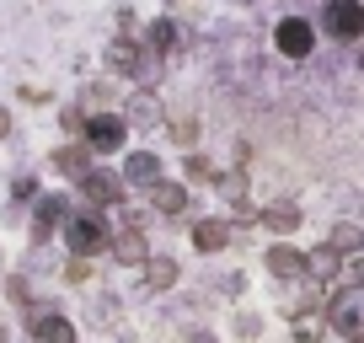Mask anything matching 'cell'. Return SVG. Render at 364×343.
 Returning <instances> with one entry per match:
<instances>
[{
    "label": "cell",
    "mask_w": 364,
    "mask_h": 343,
    "mask_svg": "<svg viewBox=\"0 0 364 343\" xmlns=\"http://www.w3.org/2000/svg\"><path fill=\"white\" fill-rule=\"evenodd\" d=\"M332 247H338V252H353V247H359V226H338V231H332Z\"/></svg>",
    "instance_id": "cell-14"
},
{
    "label": "cell",
    "mask_w": 364,
    "mask_h": 343,
    "mask_svg": "<svg viewBox=\"0 0 364 343\" xmlns=\"http://www.w3.org/2000/svg\"><path fill=\"white\" fill-rule=\"evenodd\" d=\"M279 48H284L289 59H306L311 48H316L311 43V27L306 22H279Z\"/></svg>",
    "instance_id": "cell-3"
},
{
    "label": "cell",
    "mask_w": 364,
    "mask_h": 343,
    "mask_svg": "<svg viewBox=\"0 0 364 343\" xmlns=\"http://www.w3.org/2000/svg\"><path fill=\"white\" fill-rule=\"evenodd\" d=\"M97 241H102V220H91V215L70 220V247H75V252H91Z\"/></svg>",
    "instance_id": "cell-5"
},
{
    "label": "cell",
    "mask_w": 364,
    "mask_h": 343,
    "mask_svg": "<svg viewBox=\"0 0 364 343\" xmlns=\"http://www.w3.org/2000/svg\"><path fill=\"white\" fill-rule=\"evenodd\" d=\"M225 236H230V231H225V226H220V220H204V226H198V231H193V241H198V247H204V252H215V247H225Z\"/></svg>",
    "instance_id": "cell-10"
},
{
    "label": "cell",
    "mask_w": 364,
    "mask_h": 343,
    "mask_svg": "<svg viewBox=\"0 0 364 343\" xmlns=\"http://www.w3.org/2000/svg\"><path fill=\"white\" fill-rule=\"evenodd\" d=\"M59 167H65V172H75V177H80V172H86V156H80V150H59Z\"/></svg>",
    "instance_id": "cell-18"
},
{
    "label": "cell",
    "mask_w": 364,
    "mask_h": 343,
    "mask_svg": "<svg viewBox=\"0 0 364 343\" xmlns=\"http://www.w3.org/2000/svg\"><path fill=\"white\" fill-rule=\"evenodd\" d=\"M129 113H134V118H139V124H150V118H156V102H150V97H139V102H134V107H129Z\"/></svg>",
    "instance_id": "cell-19"
},
{
    "label": "cell",
    "mask_w": 364,
    "mask_h": 343,
    "mask_svg": "<svg viewBox=\"0 0 364 343\" xmlns=\"http://www.w3.org/2000/svg\"><path fill=\"white\" fill-rule=\"evenodd\" d=\"M268 226H273V231H295V226H300V209L273 204V209H268Z\"/></svg>",
    "instance_id": "cell-13"
},
{
    "label": "cell",
    "mask_w": 364,
    "mask_h": 343,
    "mask_svg": "<svg viewBox=\"0 0 364 343\" xmlns=\"http://www.w3.org/2000/svg\"><path fill=\"white\" fill-rule=\"evenodd\" d=\"M6 129H11V118H6V113H0V139H6Z\"/></svg>",
    "instance_id": "cell-20"
},
{
    "label": "cell",
    "mask_w": 364,
    "mask_h": 343,
    "mask_svg": "<svg viewBox=\"0 0 364 343\" xmlns=\"http://www.w3.org/2000/svg\"><path fill=\"white\" fill-rule=\"evenodd\" d=\"M86 194L97 199V204H113V199H118V183H113V177H86Z\"/></svg>",
    "instance_id": "cell-12"
},
{
    "label": "cell",
    "mask_w": 364,
    "mask_h": 343,
    "mask_svg": "<svg viewBox=\"0 0 364 343\" xmlns=\"http://www.w3.org/2000/svg\"><path fill=\"white\" fill-rule=\"evenodd\" d=\"M327 33L359 38V33H364V11L353 6V0H332V6H327Z\"/></svg>",
    "instance_id": "cell-2"
},
{
    "label": "cell",
    "mask_w": 364,
    "mask_h": 343,
    "mask_svg": "<svg viewBox=\"0 0 364 343\" xmlns=\"http://www.w3.org/2000/svg\"><path fill=\"white\" fill-rule=\"evenodd\" d=\"M38 343H75V327L65 317H43L38 322Z\"/></svg>",
    "instance_id": "cell-7"
},
{
    "label": "cell",
    "mask_w": 364,
    "mask_h": 343,
    "mask_svg": "<svg viewBox=\"0 0 364 343\" xmlns=\"http://www.w3.org/2000/svg\"><path fill=\"white\" fill-rule=\"evenodd\" d=\"M129 183H156V172H161V161L156 156H129Z\"/></svg>",
    "instance_id": "cell-9"
},
{
    "label": "cell",
    "mask_w": 364,
    "mask_h": 343,
    "mask_svg": "<svg viewBox=\"0 0 364 343\" xmlns=\"http://www.w3.org/2000/svg\"><path fill=\"white\" fill-rule=\"evenodd\" d=\"M86 139H91V150H118L124 145V118H91Z\"/></svg>",
    "instance_id": "cell-4"
},
{
    "label": "cell",
    "mask_w": 364,
    "mask_h": 343,
    "mask_svg": "<svg viewBox=\"0 0 364 343\" xmlns=\"http://www.w3.org/2000/svg\"><path fill=\"white\" fill-rule=\"evenodd\" d=\"M171 279H177V263H166V258L150 263V285H171Z\"/></svg>",
    "instance_id": "cell-17"
},
{
    "label": "cell",
    "mask_w": 364,
    "mask_h": 343,
    "mask_svg": "<svg viewBox=\"0 0 364 343\" xmlns=\"http://www.w3.org/2000/svg\"><path fill=\"white\" fill-rule=\"evenodd\" d=\"M156 209H182V188L161 183V188H156Z\"/></svg>",
    "instance_id": "cell-15"
},
{
    "label": "cell",
    "mask_w": 364,
    "mask_h": 343,
    "mask_svg": "<svg viewBox=\"0 0 364 343\" xmlns=\"http://www.w3.org/2000/svg\"><path fill=\"white\" fill-rule=\"evenodd\" d=\"M268 268H273V274H300V268H306V252H295V247H273V252H268Z\"/></svg>",
    "instance_id": "cell-6"
},
{
    "label": "cell",
    "mask_w": 364,
    "mask_h": 343,
    "mask_svg": "<svg viewBox=\"0 0 364 343\" xmlns=\"http://www.w3.org/2000/svg\"><path fill=\"white\" fill-rule=\"evenodd\" d=\"M59 215H65V204H59V199H43V204H38V226H33V231H38V236H48Z\"/></svg>",
    "instance_id": "cell-11"
},
{
    "label": "cell",
    "mask_w": 364,
    "mask_h": 343,
    "mask_svg": "<svg viewBox=\"0 0 364 343\" xmlns=\"http://www.w3.org/2000/svg\"><path fill=\"white\" fill-rule=\"evenodd\" d=\"M327 322L343 332V338H364V290H343L327 306Z\"/></svg>",
    "instance_id": "cell-1"
},
{
    "label": "cell",
    "mask_w": 364,
    "mask_h": 343,
    "mask_svg": "<svg viewBox=\"0 0 364 343\" xmlns=\"http://www.w3.org/2000/svg\"><path fill=\"white\" fill-rule=\"evenodd\" d=\"M113 252H118V263H145V236H139V231H124V236L113 241Z\"/></svg>",
    "instance_id": "cell-8"
},
{
    "label": "cell",
    "mask_w": 364,
    "mask_h": 343,
    "mask_svg": "<svg viewBox=\"0 0 364 343\" xmlns=\"http://www.w3.org/2000/svg\"><path fill=\"white\" fill-rule=\"evenodd\" d=\"M311 258H316V274H332V268H338V247H321V252H311Z\"/></svg>",
    "instance_id": "cell-16"
}]
</instances>
